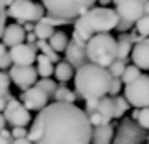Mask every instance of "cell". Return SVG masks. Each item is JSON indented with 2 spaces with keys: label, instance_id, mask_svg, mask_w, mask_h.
I'll list each match as a JSON object with an SVG mask.
<instances>
[{
  "label": "cell",
  "instance_id": "50",
  "mask_svg": "<svg viewBox=\"0 0 149 144\" xmlns=\"http://www.w3.org/2000/svg\"><path fill=\"white\" fill-rule=\"evenodd\" d=\"M146 144H149V143H146Z\"/></svg>",
  "mask_w": 149,
  "mask_h": 144
},
{
  "label": "cell",
  "instance_id": "40",
  "mask_svg": "<svg viewBox=\"0 0 149 144\" xmlns=\"http://www.w3.org/2000/svg\"><path fill=\"white\" fill-rule=\"evenodd\" d=\"M7 22V10L5 12H0V39H2V34H3V31H5V24Z\"/></svg>",
  "mask_w": 149,
  "mask_h": 144
},
{
  "label": "cell",
  "instance_id": "12",
  "mask_svg": "<svg viewBox=\"0 0 149 144\" xmlns=\"http://www.w3.org/2000/svg\"><path fill=\"white\" fill-rule=\"evenodd\" d=\"M112 119H113V100H112V97L100 98L97 110L88 114V120H90L92 127H100V125L110 124Z\"/></svg>",
  "mask_w": 149,
  "mask_h": 144
},
{
  "label": "cell",
  "instance_id": "35",
  "mask_svg": "<svg viewBox=\"0 0 149 144\" xmlns=\"http://www.w3.org/2000/svg\"><path fill=\"white\" fill-rule=\"evenodd\" d=\"M10 136H12V139H24L29 136V131L26 127H12Z\"/></svg>",
  "mask_w": 149,
  "mask_h": 144
},
{
  "label": "cell",
  "instance_id": "22",
  "mask_svg": "<svg viewBox=\"0 0 149 144\" xmlns=\"http://www.w3.org/2000/svg\"><path fill=\"white\" fill-rule=\"evenodd\" d=\"M54 77L58 81H61V85H65L66 81H70L74 77V70L66 61H59L54 66Z\"/></svg>",
  "mask_w": 149,
  "mask_h": 144
},
{
  "label": "cell",
  "instance_id": "23",
  "mask_svg": "<svg viewBox=\"0 0 149 144\" xmlns=\"http://www.w3.org/2000/svg\"><path fill=\"white\" fill-rule=\"evenodd\" d=\"M36 61H37V68H36L37 77H41V78H51V75L54 73V65H53V63H51V61L44 56V54H37Z\"/></svg>",
  "mask_w": 149,
  "mask_h": 144
},
{
  "label": "cell",
  "instance_id": "26",
  "mask_svg": "<svg viewBox=\"0 0 149 144\" xmlns=\"http://www.w3.org/2000/svg\"><path fill=\"white\" fill-rule=\"evenodd\" d=\"M36 86L39 88V90H42V92H44L46 95H49V97H53L54 92L58 90V83L53 81L51 78H41V80H37Z\"/></svg>",
  "mask_w": 149,
  "mask_h": 144
},
{
  "label": "cell",
  "instance_id": "48",
  "mask_svg": "<svg viewBox=\"0 0 149 144\" xmlns=\"http://www.w3.org/2000/svg\"><path fill=\"white\" fill-rule=\"evenodd\" d=\"M137 115H139V109H136V110L132 112V120H134V122L137 120Z\"/></svg>",
  "mask_w": 149,
  "mask_h": 144
},
{
  "label": "cell",
  "instance_id": "2",
  "mask_svg": "<svg viewBox=\"0 0 149 144\" xmlns=\"http://www.w3.org/2000/svg\"><path fill=\"white\" fill-rule=\"evenodd\" d=\"M112 75L107 68H100L97 65H85L74 75V88L76 95L86 100H100L109 95Z\"/></svg>",
  "mask_w": 149,
  "mask_h": 144
},
{
  "label": "cell",
  "instance_id": "39",
  "mask_svg": "<svg viewBox=\"0 0 149 144\" xmlns=\"http://www.w3.org/2000/svg\"><path fill=\"white\" fill-rule=\"evenodd\" d=\"M12 98H14L12 93H9V95H2V93H0V112L5 110V107H7V104H9V100H12Z\"/></svg>",
  "mask_w": 149,
  "mask_h": 144
},
{
  "label": "cell",
  "instance_id": "17",
  "mask_svg": "<svg viewBox=\"0 0 149 144\" xmlns=\"http://www.w3.org/2000/svg\"><path fill=\"white\" fill-rule=\"evenodd\" d=\"M2 41L9 48L24 44V41H26V31L19 24H9V26H5V31L2 34Z\"/></svg>",
  "mask_w": 149,
  "mask_h": 144
},
{
  "label": "cell",
  "instance_id": "24",
  "mask_svg": "<svg viewBox=\"0 0 149 144\" xmlns=\"http://www.w3.org/2000/svg\"><path fill=\"white\" fill-rule=\"evenodd\" d=\"M36 48H37V51H41V54H44V56H46L53 65H54V63L58 65V63L61 61V59H59V54H58L54 49L49 46V42H47V41H36Z\"/></svg>",
  "mask_w": 149,
  "mask_h": 144
},
{
  "label": "cell",
  "instance_id": "34",
  "mask_svg": "<svg viewBox=\"0 0 149 144\" xmlns=\"http://www.w3.org/2000/svg\"><path fill=\"white\" fill-rule=\"evenodd\" d=\"M120 90H122V80L120 78H112L110 88H109V95H112V98H113V97L119 95Z\"/></svg>",
  "mask_w": 149,
  "mask_h": 144
},
{
  "label": "cell",
  "instance_id": "41",
  "mask_svg": "<svg viewBox=\"0 0 149 144\" xmlns=\"http://www.w3.org/2000/svg\"><path fill=\"white\" fill-rule=\"evenodd\" d=\"M132 27V26H130V24H127V22H124V20H119V24H117V31H120V32H125V31H127V29H130Z\"/></svg>",
  "mask_w": 149,
  "mask_h": 144
},
{
  "label": "cell",
  "instance_id": "10",
  "mask_svg": "<svg viewBox=\"0 0 149 144\" xmlns=\"http://www.w3.org/2000/svg\"><path fill=\"white\" fill-rule=\"evenodd\" d=\"M3 119L5 122H9L12 127H26L31 122V112L20 104L19 98H12L3 110Z\"/></svg>",
  "mask_w": 149,
  "mask_h": 144
},
{
  "label": "cell",
  "instance_id": "28",
  "mask_svg": "<svg viewBox=\"0 0 149 144\" xmlns=\"http://www.w3.org/2000/svg\"><path fill=\"white\" fill-rule=\"evenodd\" d=\"M142 73H141V70L137 66H134V65H130V66L125 68V71H124V75L120 77L122 83H125V85H129V83H132L134 80H137V78L141 77Z\"/></svg>",
  "mask_w": 149,
  "mask_h": 144
},
{
  "label": "cell",
  "instance_id": "43",
  "mask_svg": "<svg viewBox=\"0 0 149 144\" xmlns=\"http://www.w3.org/2000/svg\"><path fill=\"white\" fill-rule=\"evenodd\" d=\"M0 137H3V139H12L10 131H7V129H2V131H0Z\"/></svg>",
  "mask_w": 149,
  "mask_h": 144
},
{
  "label": "cell",
  "instance_id": "27",
  "mask_svg": "<svg viewBox=\"0 0 149 144\" xmlns=\"http://www.w3.org/2000/svg\"><path fill=\"white\" fill-rule=\"evenodd\" d=\"M34 34H36L37 41H47L54 34V29L46 26V24H42V22H37L36 26H34Z\"/></svg>",
  "mask_w": 149,
  "mask_h": 144
},
{
  "label": "cell",
  "instance_id": "7",
  "mask_svg": "<svg viewBox=\"0 0 149 144\" xmlns=\"http://www.w3.org/2000/svg\"><path fill=\"white\" fill-rule=\"evenodd\" d=\"M124 98L129 105L136 109H148L149 107V77L141 75L137 80L124 86Z\"/></svg>",
  "mask_w": 149,
  "mask_h": 144
},
{
  "label": "cell",
  "instance_id": "21",
  "mask_svg": "<svg viewBox=\"0 0 149 144\" xmlns=\"http://www.w3.org/2000/svg\"><path fill=\"white\" fill-rule=\"evenodd\" d=\"M54 100L58 104H74L78 100V95L76 92L70 90L66 85H58V90L54 92Z\"/></svg>",
  "mask_w": 149,
  "mask_h": 144
},
{
  "label": "cell",
  "instance_id": "1",
  "mask_svg": "<svg viewBox=\"0 0 149 144\" xmlns=\"http://www.w3.org/2000/svg\"><path fill=\"white\" fill-rule=\"evenodd\" d=\"M92 124L74 104H49L32 120L27 139L32 144H90Z\"/></svg>",
  "mask_w": 149,
  "mask_h": 144
},
{
  "label": "cell",
  "instance_id": "44",
  "mask_svg": "<svg viewBox=\"0 0 149 144\" xmlns=\"http://www.w3.org/2000/svg\"><path fill=\"white\" fill-rule=\"evenodd\" d=\"M12 144H32V143L29 141L27 137H24V139H14V141H12Z\"/></svg>",
  "mask_w": 149,
  "mask_h": 144
},
{
  "label": "cell",
  "instance_id": "3",
  "mask_svg": "<svg viewBox=\"0 0 149 144\" xmlns=\"http://www.w3.org/2000/svg\"><path fill=\"white\" fill-rule=\"evenodd\" d=\"M119 15L110 7H92L83 15L74 20V31L83 41H90L97 34H110L112 29L117 27Z\"/></svg>",
  "mask_w": 149,
  "mask_h": 144
},
{
  "label": "cell",
  "instance_id": "47",
  "mask_svg": "<svg viewBox=\"0 0 149 144\" xmlns=\"http://www.w3.org/2000/svg\"><path fill=\"white\" fill-rule=\"evenodd\" d=\"M144 15H149V0L144 2Z\"/></svg>",
  "mask_w": 149,
  "mask_h": 144
},
{
  "label": "cell",
  "instance_id": "13",
  "mask_svg": "<svg viewBox=\"0 0 149 144\" xmlns=\"http://www.w3.org/2000/svg\"><path fill=\"white\" fill-rule=\"evenodd\" d=\"M10 59L14 63V66H32V63L36 61L37 58V48L36 44H19L10 48L9 51Z\"/></svg>",
  "mask_w": 149,
  "mask_h": 144
},
{
  "label": "cell",
  "instance_id": "30",
  "mask_svg": "<svg viewBox=\"0 0 149 144\" xmlns=\"http://www.w3.org/2000/svg\"><path fill=\"white\" fill-rule=\"evenodd\" d=\"M125 68H127V63H125V61L115 59L107 70H109V73L112 75V78H120L122 75H124V71H125Z\"/></svg>",
  "mask_w": 149,
  "mask_h": 144
},
{
  "label": "cell",
  "instance_id": "32",
  "mask_svg": "<svg viewBox=\"0 0 149 144\" xmlns=\"http://www.w3.org/2000/svg\"><path fill=\"white\" fill-rule=\"evenodd\" d=\"M137 125L144 131H149V107L148 109H141L139 115H137Z\"/></svg>",
  "mask_w": 149,
  "mask_h": 144
},
{
  "label": "cell",
  "instance_id": "42",
  "mask_svg": "<svg viewBox=\"0 0 149 144\" xmlns=\"http://www.w3.org/2000/svg\"><path fill=\"white\" fill-rule=\"evenodd\" d=\"M36 34H34V32H29V34H26V44H31V46H32V44H36Z\"/></svg>",
  "mask_w": 149,
  "mask_h": 144
},
{
  "label": "cell",
  "instance_id": "6",
  "mask_svg": "<svg viewBox=\"0 0 149 144\" xmlns=\"http://www.w3.org/2000/svg\"><path fill=\"white\" fill-rule=\"evenodd\" d=\"M7 15L14 17L19 22V26L22 24H34L39 22L46 15V10L42 7V3H34L27 0H17V2H10L7 7Z\"/></svg>",
  "mask_w": 149,
  "mask_h": 144
},
{
  "label": "cell",
  "instance_id": "29",
  "mask_svg": "<svg viewBox=\"0 0 149 144\" xmlns=\"http://www.w3.org/2000/svg\"><path fill=\"white\" fill-rule=\"evenodd\" d=\"M136 34L141 39L149 38V15H142L137 22H136Z\"/></svg>",
  "mask_w": 149,
  "mask_h": 144
},
{
  "label": "cell",
  "instance_id": "14",
  "mask_svg": "<svg viewBox=\"0 0 149 144\" xmlns=\"http://www.w3.org/2000/svg\"><path fill=\"white\" fill-rule=\"evenodd\" d=\"M20 104L26 107L27 110H42L44 107H47V102H49V95H46L42 90H39L36 85L32 88H29L26 92L20 93Z\"/></svg>",
  "mask_w": 149,
  "mask_h": 144
},
{
  "label": "cell",
  "instance_id": "49",
  "mask_svg": "<svg viewBox=\"0 0 149 144\" xmlns=\"http://www.w3.org/2000/svg\"><path fill=\"white\" fill-rule=\"evenodd\" d=\"M0 144H12V139H3V137H0Z\"/></svg>",
  "mask_w": 149,
  "mask_h": 144
},
{
  "label": "cell",
  "instance_id": "5",
  "mask_svg": "<svg viewBox=\"0 0 149 144\" xmlns=\"http://www.w3.org/2000/svg\"><path fill=\"white\" fill-rule=\"evenodd\" d=\"M44 10L49 15L65 20H76L80 15H83L86 10L95 7L93 0H44L42 2Z\"/></svg>",
  "mask_w": 149,
  "mask_h": 144
},
{
  "label": "cell",
  "instance_id": "9",
  "mask_svg": "<svg viewBox=\"0 0 149 144\" xmlns=\"http://www.w3.org/2000/svg\"><path fill=\"white\" fill-rule=\"evenodd\" d=\"M113 10L117 12L119 20H124L134 26L144 15V2L142 0H117Z\"/></svg>",
  "mask_w": 149,
  "mask_h": 144
},
{
  "label": "cell",
  "instance_id": "16",
  "mask_svg": "<svg viewBox=\"0 0 149 144\" xmlns=\"http://www.w3.org/2000/svg\"><path fill=\"white\" fill-rule=\"evenodd\" d=\"M132 63L139 70H149V38L142 39L132 48Z\"/></svg>",
  "mask_w": 149,
  "mask_h": 144
},
{
  "label": "cell",
  "instance_id": "15",
  "mask_svg": "<svg viewBox=\"0 0 149 144\" xmlns=\"http://www.w3.org/2000/svg\"><path fill=\"white\" fill-rule=\"evenodd\" d=\"M65 61L70 65V66L73 68V70H80V68H83L85 65H88L90 61H88V58H86V51L83 48H78V46H74L73 42L70 41V44H68V48L65 51Z\"/></svg>",
  "mask_w": 149,
  "mask_h": 144
},
{
  "label": "cell",
  "instance_id": "20",
  "mask_svg": "<svg viewBox=\"0 0 149 144\" xmlns=\"http://www.w3.org/2000/svg\"><path fill=\"white\" fill-rule=\"evenodd\" d=\"M47 42L56 53H63V51H66L68 44H70V38H68V34L65 31H54V34L49 38Z\"/></svg>",
  "mask_w": 149,
  "mask_h": 144
},
{
  "label": "cell",
  "instance_id": "11",
  "mask_svg": "<svg viewBox=\"0 0 149 144\" xmlns=\"http://www.w3.org/2000/svg\"><path fill=\"white\" fill-rule=\"evenodd\" d=\"M10 81L15 86H19L22 92H26L29 88L36 85L37 81V71L32 66H10L9 70Z\"/></svg>",
  "mask_w": 149,
  "mask_h": 144
},
{
  "label": "cell",
  "instance_id": "8",
  "mask_svg": "<svg viewBox=\"0 0 149 144\" xmlns=\"http://www.w3.org/2000/svg\"><path fill=\"white\" fill-rule=\"evenodd\" d=\"M146 131L141 129L137 122L132 119H124L117 129V134L113 136L112 144H146Z\"/></svg>",
  "mask_w": 149,
  "mask_h": 144
},
{
  "label": "cell",
  "instance_id": "25",
  "mask_svg": "<svg viewBox=\"0 0 149 144\" xmlns=\"http://www.w3.org/2000/svg\"><path fill=\"white\" fill-rule=\"evenodd\" d=\"M112 100H113V119H120L122 115L130 109L129 102H127L124 97H120V95L113 97Z\"/></svg>",
  "mask_w": 149,
  "mask_h": 144
},
{
  "label": "cell",
  "instance_id": "31",
  "mask_svg": "<svg viewBox=\"0 0 149 144\" xmlns=\"http://www.w3.org/2000/svg\"><path fill=\"white\" fill-rule=\"evenodd\" d=\"M39 22H42V24H46L49 27H58V26H65V24H70V20H65V19H58V17H53V15H49L46 14L42 19L39 20Z\"/></svg>",
  "mask_w": 149,
  "mask_h": 144
},
{
  "label": "cell",
  "instance_id": "46",
  "mask_svg": "<svg viewBox=\"0 0 149 144\" xmlns=\"http://www.w3.org/2000/svg\"><path fill=\"white\" fill-rule=\"evenodd\" d=\"M2 129H5V119H3V115L0 114V131Z\"/></svg>",
  "mask_w": 149,
  "mask_h": 144
},
{
  "label": "cell",
  "instance_id": "4",
  "mask_svg": "<svg viewBox=\"0 0 149 144\" xmlns=\"http://www.w3.org/2000/svg\"><path fill=\"white\" fill-rule=\"evenodd\" d=\"M85 51L92 65L109 68L117 59V39L112 34H97L86 42Z\"/></svg>",
  "mask_w": 149,
  "mask_h": 144
},
{
  "label": "cell",
  "instance_id": "45",
  "mask_svg": "<svg viewBox=\"0 0 149 144\" xmlns=\"http://www.w3.org/2000/svg\"><path fill=\"white\" fill-rule=\"evenodd\" d=\"M3 54H7V46L3 42H0V58L3 56Z\"/></svg>",
  "mask_w": 149,
  "mask_h": 144
},
{
  "label": "cell",
  "instance_id": "37",
  "mask_svg": "<svg viewBox=\"0 0 149 144\" xmlns=\"http://www.w3.org/2000/svg\"><path fill=\"white\" fill-rule=\"evenodd\" d=\"M12 65V59H10V54H3V56L0 58V71H3V70H7V68Z\"/></svg>",
  "mask_w": 149,
  "mask_h": 144
},
{
  "label": "cell",
  "instance_id": "19",
  "mask_svg": "<svg viewBox=\"0 0 149 144\" xmlns=\"http://www.w3.org/2000/svg\"><path fill=\"white\" fill-rule=\"evenodd\" d=\"M130 53H132V36L120 34V38L117 39V59L127 63Z\"/></svg>",
  "mask_w": 149,
  "mask_h": 144
},
{
  "label": "cell",
  "instance_id": "33",
  "mask_svg": "<svg viewBox=\"0 0 149 144\" xmlns=\"http://www.w3.org/2000/svg\"><path fill=\"white\" fill-rule=\"evenodd\" d=\"M10 77L9 73L5 71H0V93L2 95H9L10 93Z\"/></svg>",
  "mask_w": 149,
  "mask_h": 144
},
{
  "label": "cell",
  "instance_id": "36",
  "mask_svg": "<svg viewBox=\"0 0 149 144\" xmlns=\"http://www.w3.org/2000/svg\"><path fill=\"white\" fill-rule=\"evenodd\" d=\"M97 107H98V100H86L85 102V114H92L97 110Z\"/></svg>",
  "mask_w": 149,
  "mask_h": 144
},
{
  "label": "cell",
  "instance_id": "18",
  "mask_svg": "<svg viewBox=\"0 0 149 144\" xmlns=\"http://www.w3.org/2000/svg\"><path fill=\"white\" fill-rule=\"evenodd\" d=\"M113 125H100V127H93L92 129V144H112L113 141Z\"/></svg>",
  "mask_w": 149,
  "mask_h": 144
},
{
  "label": "cell",
  "instance_id": "38",
  "mask_svg": "<svg viewBox=\"0 0 149 144\" xmlns=\"http://www.w3.org/2000/svg\"><path fill=\"white\" fill-rule=\"evenodd\" d=\"M71 42H73L74 46H78V48H83L86 49V41H83V39L80 38L76 32H73V36H71Z\"/></svg>",
  "mask_w": 149,
  "mask_h": 144
}]
</instances>
